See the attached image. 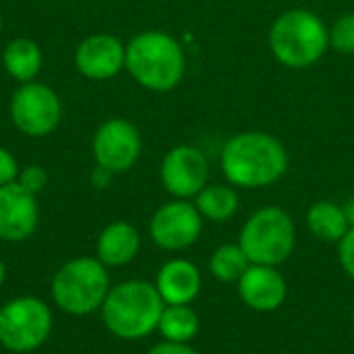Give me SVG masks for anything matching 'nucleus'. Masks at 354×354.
Instances as JSON below:
<instances>
[{"label": "nucleus", "mask_w": 354, "mask_h": 354, "mask_svg": "<svg viewBox=\"0 0 354 354\" xmlns=\"http://www.w3.org/2000/svg\"><path fill=\"white\" fill-rule=\"evenodd\" d=\"M112 176H114V174H112L110 170H106V168H102V166L95 164V168H93V172H91V185L97 187V189H106V187L110 185Z\"/></svg>", "instance_id": "bb28decb"}, {"label": "nucleus", "mask_w": 354, "mask_h": 354, "mask_svg": "<svg viewBox=\"0 0 354 354\" xmlns=\"http://www.w3.org/2000/svg\"><path fill=\"white\" fill-rule=\"evenodd\" d=\"M0 307H2V305H0Z\"/></svg>", "instance_id": "473e14b6"}, {"label": "nucleus", "mask_w": 354, "mask_h": 354, "mask_svg": "<svg viewBox=\"0 0 354 354\" xmlns=\"http://www.w3.org/2000/svg\"><path fill=\"white\" fill-rule=\"evenodd\" d=\"M127 62V44L110 33H91L75 50L77 71L91 81L116 77Z\"/></svg>", "instance_id": "f8f14e48"}, {"label": "nucleus", "mask_w": 354, "mask_h": 354, "mask_svg": "<svg viewBox=\"0 0 354 354\" xmlns=\"http://www.w3.org/2000/svg\"><path fill=\"white\" fill-rule=\"evenodd\" d=\"M124 68L141 87L166 93L180 85L187 71V56L176 37L160 29H147L127 44Z\"/></svg>", "instance_id": "f03ea898"}, {"label": "nucleus", "mask_w": 354, "mask_h": 354, "mask_svg": "<svg viewBox=\"0 0 354 354\" xmlns=\"http://www.w3.org/2000/svg\"><path fill=\"white\" fill-rule=\"evenodd\" d=\"M0 33H2V12H0Z\"/></svg>", "instance_id": "c756f323"}, {"label": "nucleus", "mask_w": 354, "mask_h": 354, "mask_svg": "<svg viewBox=\"0 0 354 354\" xmlns=\"http://www.w3.org/2000/svg\"><path fill=\"white\" fill-rule=\"evenodd\" d=\"M143 141L139 129L127 118H110L97 127L91 139V153L97 166L112 174L131 170L141 158Z\"/></svg>", "instance_id": "9d476101"}, {"label": "nucleus", "mask_w": 354, "mask_h": 354, "mask_svg": "<svg viewBox=\"0 0 354 354\" xmlns=\"http://www.w3.org/2000/svg\"><path fill=\"white\" fill-rule=\"evenodd\" d=\"M2 66L19 83L35 81L44 66L41 48L29 37H15L2 50Z\"/></svg>", "instance_id": "f3484780"}, {"label": "nucleus", "mask_w": 354, "mask_h": 354, "mask_svg": "<svg viewBox=\"0 0 354 354\" xmlns=\"http://www.w3.org/2000/svg\"><path fill=\"white\" fill-rule=\"evenodd\" d=\"M236 243L251 263L280 268L297 247V226L284 207L263 205L245 220Z\"/></svg>", "instance_id": "423d86ee"}, {"label": "nucleus", "mask_w": 354, "mask_h": 354, "mask_svg": "<svg viewBox=\"0 0 354 354\" xmlns=\"http://www.w3.org/2000/svg\"><path fill=\"white\" fill-rule=\"evenodd\" d=\"M249 266L251 261L247 259L239 243H224L216 247L207 261V270L212 278L222 284H236Z\"/></svg>", "instance_id": "412c9836"}, {"label": "nucleus", "mask_w": 354, "mask_h": 354, "mask_svg": "<svg viewBox=\"0 0 354 354\" xmlns=\"http://www.w3.org/2000/svg\"><path fill=\"white\" fill-rule=\"evenodd\" d=\"M330 46L340 54H354V12H344L330 27Z\"/></svg>", "instance_id": "4be33fe9"}, {"label": "nucleus", "mask_w": 354, "mask_h": 354, "mask_svg": "<svg viewBox=\"0 0 354 354\" xmlns=\"http://www.w3.org/2000/svg\"><path fill=\"white\" fill-rule=\"evenodd\" d=\"M164 301L153 282L127 280L114 284L100 309L106 330L120 340H143L158 332Z\"/></svg>", "instance_id": "7ed1b4c3"}, {"label": "nucleus", "mask_w": 354, "mask_h": 354, "mask_svg": "<svg viewBox=\"0 0 354 354\" xmlns=\"http://www.w3.org/2000/svg\"><path fill=\"white\" fill-rule=\"evenodd\" d=\"M241 301L255 313L278 311L288 297V282L280 268L251 263L236 282Z\"/></svg>", "instance_id": "ddd939ff"}, {"label": "nucleus", "mask_w": 354, "mask_h": 354, "mask_svg": "<svg viewBox=\"0 0 354 354\" xmlns=\"http://www.w3.org/2000/svg\"><path fill=\"white\" fill-rule=\"evenodd\" d=\"M39 222L35 195L27 193L17 180L0 187V241H27Z\"/></svg>", "instance_id": "4468645a"}, {"label": "nucleus", "mask_w": 354, "mask_h": 354, "mask_svg": "<svg viewBox=\"0 0 354 354\" xmlns=\"http://www.w3.org/2000/svg\"><path fill=\"white\" fill-rule=\"evenodd\" d=\"M203 218L189 199H172L160 205L149 220V239L156 247L180 253L193 247L203 232Z\"/></svg>", "instance_id": "1a4fd4ad"}, {"label": "nucleus", "mask_w": 354, "mask_h": 354, "mask_svg": "<svg viewBox=\"0 0 354 354\" xmlns=\"http://www.w3.org/2000/svg\"><path fill=\"white\" fill-rule=\"evenodd\" d=\"M195 207L207 222H228L236 216L241 207V197L236 187L222 183H207L195 197Z\"/></svg>", "instance_id": "6ab92c4d"}, {"label": "nucleus", "mask_w": 354, "mask_h": 354, "mask_svg": "<svg viewBox=\"0 0 354 354\" xmlns=\"http://www.w3.org/2000/svg\"><path fill=\"white\" fill-rule=\"evenodd\" d=\"M307 230L322 243H340L344 234L351 230V224L344 214V205H338L336 201H315L305 216Z\"/></svg>", "instance_id": "a211bd4d"}, {"label": "nucleus", "mask_w": 354, "mask_h": 354, "mask_svg": "<svg viewBox=\"0 0 354 354\" xmlns=\"http://www.w3.org/2000/svg\"><path fill=\"white\" fill-rule=\"evenodd\" d=\"M17 183L31 195H37L46 189L48 185V170L39 164H29L19 170Z\"/></svg>", "instance_id": "5701e85b"}, {"label": "nucleus", "mask_w": 354, "mask_h": 354, "mask_svg": "<svg viewBox=\"0 0 354 354\" xmlns=\"http://www.w3.org/2000/svg\"><path fill=\"white\" fill-rule=\"evenodd\" d=\"M4 280H6V266H4L2 259H0V286L4 284Z\"/></svg>", "instance_id": "c85d7f7f"}, {"label": "nucleus", "mask_w": 354, "mask_h": 354, "mask_svg": "<svg viewBox=\"0 0 354 354\" xmlns=\"http://www.w3.org/2000/svg\"><path fill=\"white\" fill-rule=\"evenodd\" d=\"M353 330H354V313H353Z\"/></svg>", "instance_id": "7c9ffc66"}, {"label": "nucleus", "mask_w": 354, "mask_h": 354, "mask_svg": "<svg viewBox=\"0 0 354 354\" xmlns=\"http://www.w3.org/2000/svg\"><path fill=\"white\" fill-rule=\"evenodd\" d=\"M147 354H199L191 344H180V342H168L162 340L158 344H153Z\"/></svg>", "instance_id": "a878e982"}, {"label": "nucleus", "mask_w": 354, "mask_h": 354, "mask_svg": "<svg viewBox=\"0 0 354 354\" xmlns=\"http://www.w3.org/2000/svg\"><path fill=\"white\" fill-rule=\"evenodd\" d=\"M199 328L201 319L191 305H164L158 324V334L164 340L191 344V340L199 334Z\"/></svg>", "instance_id": "aec40b11"}, {"label": "nucleus", "mask_w": 354, "mask_h": 354, "mask_svg": "<svg viewBox=\"0 0 354 354\" xmlns=\"http://www.w3.org/2000/svg\"><path fill=\"white\" fill-rule=\"evenodd\" d=\"M141 249L139 230L124 220L110 222L102 228L95 241V257L106 268H122L129 266Z\"/></svg>", "instance_id": "dca6fc26"}, {"label": "nucleus", "mask_w": 354, "mask_h": 354, "mask_svg": "<svg viewBox=\"0 0 354 354\" xmlns=\"http://www.w3.org/2000/svg\"><path fill=\"white\" fill-rule=\"evenodd\" d=\"M19 170L21 168L17 164V158L6 147H0V187L15 183L19 176Z\"/></svg>", "instance_id": "393cba45"}, {"label": "nucleus", "mask_w": 354, "mask_h": 354, "mask_svg": "<svg viewBox=\"0 0 354 354\" xmlns=\"http://www.w3.org/2000/svg\"><path fill=\"white\" fill-rule=\"evenodd\" d=\"M220 166L232 187L266 189L288 172V151L270 133L245 131L224 143Z\"/></svg>", "instance_id": "f257e3e1"}, {"label": "nucleus", "mask_w": 354, "mask_h": 354, "mask_svg": "<svg viewBox=\"0 0 354 354\" xmlns=\"http://www.w3.org/2000/svg\"><path fill=\"white\" fill-rule=\"evenodd\" d=\"M110 288L108 268L97 257H75L54 274L52 301L66 315L85 317L102 309Z\"/></svg>", "instance_id": "39448f33"}, {"label": "nucleus", "mask_w": 354, "mask_h": 354, "mask_svg": "<svg viewBox=\"0 0 354 354\" xmlns=\"http://www.w3.org/2000/svg\"><path fill=\"white\" fill-rule=\"evenodd\" d=\"M338 261L342 272L354 282V228H351L338 243Z\"/></svg>", "instance_id": "b1692460"}, {"label": "nucleus", "mask_w": 354, "mask_h": 354, "mask_svg": "<svg viewBox=\"0 0 354 354\" xmlns=\"http://www.w3.org/2000/svg\"><path fill=\"white\" fill-rule=\"evenodd\" d=\"M328 48L330 29L313 10H284L270 27V50L286 68H309L328 52Z\"/></svg>", "instance_id": "20e7f679"}, {"label": "nucleus", "mask_w": 354, "mask_h": 354, "mask_svg": "<svg viewBox=\"0 0 354 354\" xmlns=\"http://www.w3.org/2000/svg\"><path fill=\"white\" fill-rule=\"evenodd\" d=\"M344 214H346V220H348L351 228H354V199L344 203Z\"/></svg>", "instance_id": "cd10ccee"}, {"label": "nucleus", "mask_w": 354, "mask_h": 354, "mask_svg": "<svg viewBox=\"0 0 354 354\" xmlns=\"http://www.w3.org/2000/svg\"><path fill=\"white\" fill-rule=\"evenodd\" d=\"M207 158L195 145H176L162 160L160 180L174 199H195L207 185Z\"/></svg>", "instance_id": "9b49d317"}, {"label": "nucleus", "mask_w": 354, "mask_h": 354, "mask_svg": "<svg viewBox=\"0 0 354 354\" xmlns=\"http://www.w3.org/2000/svg\"><path fill=\"white\" fill-rule=\"evenodd\" d=\"M54 317L37 297H17L0 307V346L15 354L37 353L52 334Z\"/></svg>", "instance_id": "0eeeda50"}, {"label": "nucleus", "mask_w": 354, "mask_h": 354, "mask_svg": "<svg viewBox=\"0 0 354 354\" xmlns=\"http://www.w3.org/2000/svg\"><path fill=\"white\" fill-rule=\"evenodd\" d=\"M25 354H37V353H25Z\"/></svg>", "instance_id": "2f4dec72"}, {"label": "nucleus", "mask_w": 354, "mask_h": 354, "mask_svg": "<svg viewBox=\"0 0 354 354\" xmlns=\"http://www.w3.org/2000/svg\"><path fill=\"white\" fill-rule=\"evenodd\" d=\"M153 286L164 305H193V301L201 295L203 276L193 261L172 257L158 270Z\"/></svg>", "instance_id": "2eb2a0df"}, {"label": "nucleus", "mask_w": 354, "mask_h": 354, "mask_svg": "<svg viewBox=\"0 0 354 354\" xmlns=\"http://www.w3.org/2000/svg\"><path fill=\"white\" fill-rule=\"evenodd\" d=\"M10 120L25 137H48L62 120V102L46 83H21L8 104Z\"/></svg>", "instance_id": "6e6552de"}]
</instances>
